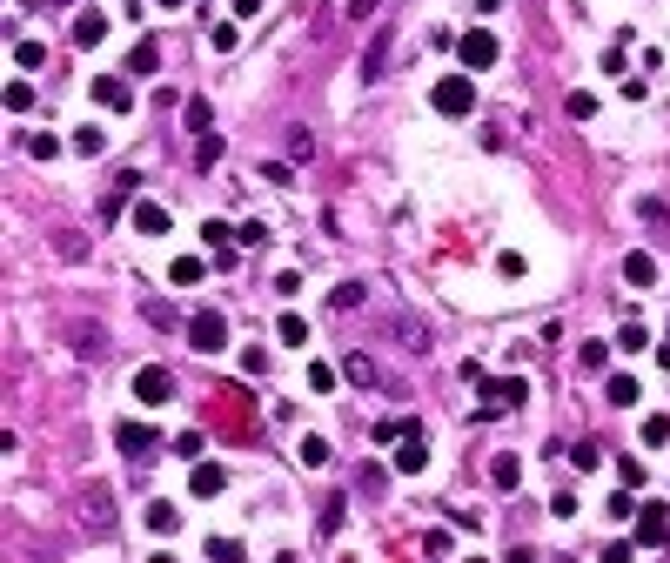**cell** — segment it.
I'll use <instances>...</instances> for the list:
<instances>
[{
  "label": "cell",
  "mask_w": 670,
  "mask_h": 563,
  "mask_svg": "<svg viewBox=\"0 0 670 563\" xmlns=\"http://www.w3.org/2000/svg\"><path fill=\"white\" fill-rule=\"evenodd\" d=\"M476 416H510V409H523L529 403V383L523 375H483V383H476Z\"/></svg>",
  "instance_id": "obj_1"
},
{
  "label": "cell",
  "mask_w": 670,
  "mask_h": 563,
  "mask_svg": "<svg viewBox=\"0 0 670 563\" xmlns=\"http://www.w3.org/2000/svg\"><path fill=\"white\" fill-rule=\"evenodd\" d=\"M429 108L436 114H476V74L462 67V74H442L436 88H429Z\"/></svg>",
  "instance_id": "obj_2"
},
{
  "label": "cell",
  "mask_w": 670,
  "mask_h": 563,
  "mask_svg": "<svg viewBox=\"0 0 670 563\" xmlns=\"http://www.w3.org/2000/svg\"><path fill=\"white\" fill-rule=\"evenodd\" d=\"M456 61L470 67V74L496 67V61H503V41H496V27H470V34H456Z\"/></svg>",
  "instance_id": "obj_3"
},
{
  "label": "cell",
  "mask_w": 670,
  "mask_h": 563,
  "mask_svg": "<svg viewBox=\"0 0 670 563\" xmlns=\"http://www.w3.org/2000/svg\"><path fill=\"white\" fill-rule=\"evenodd\" d=\"M188 349L221 355V349H228V315H221V309H195V315H188Z\"/></svg>",
  "instance_id": "obj_4"
},
{
  "label": "cell",
  "mask_w": 670,
  "mask_h": 563,
  "mask_svg": "<svg viewBox=\"0 0 670 563\" xmlns=\"http://www.w3.org/2000/svg\"><path fill=\"white\" fill-rule=\"evenodd\" d=\"M637 543L644 550H664L670 543V503H637Z\"/></svg>",
  "instance_id": "obj_5"
},
{
  "label": "cell",
  "mask_w": 670,
  "mask_h": 563,
  "mask_svg": "<svg viewBox=\"0 0 670 563\" xmlns=\"http://www.w3.org/2000/svg\"><path fill=\"white\" fill-rule=\"evenodd\" d=\"M168 396H175V375H168L161 363H141V369H134V403H168Z\"/></svg>",
  "instance_id": "obj_6"
},
{
  "label": "cell",
  "mask_w": 670,
  "mask_h": 563,
  "mask_svg": "<svg viewBox=\"0 0 670 563\" xmlns=\"http://www.w3.org/2000/svg\"><path fill=\"white\" fill-rule=\"evenodd\" d=\"M389 463H396L403 476H422V470H429V450H422V430H416V422L403 430V442H396V456H389Z\"/></svg>",
  "instance_id": "obj_7"
},
{
  "label": "cell",
  "mask_w": 670,
  "mask_h": 563,
  "mask_svg": "<svg viewBox=\"0 0 670 563\" xmlns=\"http://www.w3.org/2000/svg\"><path fill=\"white\" fill-rule=\"evenodd\" d=\"M67 41H74V47H101V41H108V14L81 7L74 21H67Z\"/></svg>",
  "instance_id": "obj_8"
},
{
  "label": "cell",
  "mask_w": 670,
  "mask_h": 563,
  "mask_svg": "<svg viewBox=\"0 0 670 563\" xmlns=\"http://www.w3.org/2000/svg\"><path fill=\"white\" fill-rule=\"evenodd\" d=\"M67 148H74L81 161L108 155V128H101V121H81V128H67Z\"/></svg>",
  "instance_id": "obj_9"
},
{
  "label": "cell",
  "mask_w": 670,
  "mask_h": 563,
  "mask_svg": "<svg viewBox=\"0 0 670 563\" xmlns=\"http://www.w3.org/2000/svg\"><path fill=\"white\" fill-rule=\"evenodd\" d=\"M94 101H101L108 114H128V108H134V88H128L121 74H101V81H94Z\"/></svg>",
  "instance_id": "obj_10"
},
{
  "label": "cell",
  "mask_w": 670,
  "mask_h": 563,
  "mask_svg": "<svg viewBox=\"0 0 670 563\" xmlns=\"http://www.w3.org/2000/svg\"><path fill=\"white\" fill-rule=\"evenodd\" d=\"M624 282H630V288H657V255H650V248H630V255H624Z\"/></svg>",
  "instance_id": "obj_11"
},
{
  "label": "cell",
  "mask_w": 670,
  "mask_h": 563,
  "mask_svg": "<svg viewBox=\"0 0 670 563\" xmlns=\"http://www.w3.org/2000/svg\"><path fill=\"white\" fill-rule=\"evenodd\" d=\"M188 490H195V497H221V490H228V470H221V463H195V470H188Z\"/></svg>",
  "instance_id": "obj_12"
},
{
  "label": "cell",
  "mask_w": 670,
  "mask_h": 563,
  "mask_svg": "<svg viewBox=\"0 0 670 563\" xmlns=\"http://www.w3.org/2000/svg\"><path fill=\"white\" fill-rule=\"evenodd\" d=\"M114 442H121V456H148L154 430H148V422H114Z\"/></svg>",
  "instance_id": "obj_13"
},
{
  "label": "cell",
  "mask_w": 670,
  "mask_h": 563,
  "mask_svg": "<svg viewBox=\"0 0 670 563\" xmlns=\"http://www.w3.org/2000/svg\"><path fill=\"white\" fill-rule=\"evenodd\" d=\"M201 276H209V262H201V255H175V262H168V282H175V288H195Z\"/></svg>",
  "instance_id": "obj_14"
},
{
  "label": "cell",
  "mask_w": 670,
  "mask_h": 563,
  "mask_svg": "<svg viewBox=\"0 0 670 563\" xmlns=\"http://www.w3.org/2000/svg\"><path fill=\"white\" fill-rule=\"evenodd\" d=\"M383 67H389V27H375V41L363 54V81H383Z\"/></svg>",
  "instance_id": "obj_15"
},
{
  "label": "cell",
  "mask_w": 670,
  "mask_h": 563,
  "mask_svg": "<svg viewBox=\"0 0 670 563\" xmlns=\"http://www.w3.org/2000/svg\"><path fill=\"white\" fill-rule=\"evenodd\" d=\"M134 228H141V235H168V209H161V201H134Z\"/></svg>",
  "instance_id": "obj_16"
},
{
  "label": "cell",
  "mask_w": 670,
  "mask_h": 563,
  "mask_svg": "<svg viewBox=\"0 0 670 563\" xmlns=\"http://www.w3.org/2000/svg\"><path fill=\"white\" fill-rule=\"evenodd\" d=\"M148 530H154V537H175V530H181V510H175V503H148Z\"/></svg>",
  "instance_id": "obj_17"
},
{
  "label": "cell",
  "mask_w": 670,
  "mask_h": 563,
  "mask_svg": "<svg viewBox=\"0 0 670 563\" xmlns=\"http://www.w3.org/2000/svg\"><path fill=\"white\" fill-rule=\"evenodd\" d=\"M275 335H282L288 349H302V343H308V322H302L296 309H282V322H275Z\"/></svg>",
  "instance_id": "obj_18"
},
{
  "label": "cell",
  "mask_w": 670,
  "mask_h": 563,
  "mask_svg": "<svg viewBox=\"0 0 670 563\" xmlns=\"http://www.w3.org/2000/svg\"><path fill=\"white\" fill-rule=\"evenodd\" d=\"M302 463H308V470H329V463H335V450H329L322 436H302Z\"/></svg>",
  "instance_id": "obj_19"
},
{
  "label": "cell",
  "mask_w": 670,
  "mask_h": 563,
  "mask_svg": "<svg viewBox=\"0 0 670 563\" xmlns=\"http://www.w3.org/2000/svg\"><path fill=\"white\" fill-rule=\"evenodd\" d=\"M41 61H47V47H41V41H14V67H21V74H34Z\"/></svg>",
  "instance_id": "obj_20"
},
{
  "label": "cell",
  "mask_w": 670,
  "mask_h": 563,
  "mask_svg": "<svg viewBox=\"0 0 670 563\" xmlns=\"http://www.w3.org/2000/svg\"><path fill=\"white\" fill-rule=\"evenodd\" d=\"M610 403H617V409H630V403H637V375H624V369H617V375H610Z\"/></svg>",
  "instance_id": "obj_21"
},
{
  "label": "cell",
  "mask_w": 670,
  "mask_h": 563,
  "mask_svg": "<svg viewBox=\"0 0 670 563\" xmlns=\"http://www.w3.org/2000/svg\"><path fill=\"white\" fill-rule=\"evenodd\" d=\"M490 476H496V490H517V483H523V463H517V456H496Z\"/></svg>",
  "instance_id": "obj_22"
},
{
  "label": "cell",
  "mask_w": 670,
  "mask_h": 563,
  "mask_svg": "<svg viewBox=\"0 0 670 563\" xmlns=\"http://www.w3.org/2000/svg\"><path fill=\"white\" fill-rule=\"evenodd\" d=\"M335 363H308V389H316V396H329V389H335Z\"/></svg>",
  "instance_id": "obj_23"
},
{
  "label": "cell",
  "mask_w": 670,
  "mask_h": 563,
  "mask_svg": "<svg viewBox=\"0 0 670 563\" xmlns=\"http://www.w3.org/2000/svg\"><path fill=\"white\" fill-rule=\"evenodd\" d=\"M670 442V416H644V450H664Z\"/></svg>",
  "instance_id": "obj_24"
},
{
  "label": "cell",
  "mask_w": 670,
  "mask_h": 563,
  "mask_svg": "<svg viewBox=\"0 0 670 563\" xmlns=\"http://www.w3.org/2000/svg\"><path fill=\"white\" fill-rule=\"evenodd\" d=\"M21 141H27V155H34V161H54V155H61L54 134H21Z\"/></svg>",
  "instance_id": "obj_25"
},
{
  "label": "cell",
  "mask_w": 670,
  "mask_h": 563,
  "mask_svg": "<svg viewBox=\"0 0 670 563\" xmlns=\"http://www.w3.org/2000/svg\"><path fill=\"white\" fill-rule=\"evenodd\" d=\"M134 74H154V67H161V47H154V41H141V47H134Z\"/></svg>",
  "instance_id": "obj_26"
},
{
  "label": "cell",
  "mask_w": 670,
  "mask_h": 563,
  "mask_svg": "<svg viewBox=\"0 0 670 563\" xmlns=\"http://www.w3.org/2000/svg\"><path fill=\"white\" fill-rule=\"evenodd\" d=\"M34 108V88L27 81H7V114H27Z\"/></svg>",
  "instance_id": "obj_27"
},
{
  "label": "cell",
  "mask_w": 670,
  "mask_h": 563,
  "mask_svg": "<svg viewBox=\"0 0 670 563\" xmlns=\"http://www.w3.org/2000/svg\"><path fill=\"white\" fill-rule=\"evenodd\" d=\"M577 363H583V369H604V363H610V343H583Z\"/></svg>",
  "instance_id": "obj_28"
},
{
  "label": "cell",
  "mask_w": 670,
  "mask_h": 563,
  "mask_svg": "<svg viewBox=\"0 0 670 563\" xmlns=\"http://www.w3.org/2000/svg\"><path fill=\"white\" fill-rule=\"evenodd\" d=\"M209 557L215 563H235V557H242V543H235V537H209Z\"/></svg>",
  "instance_id": "obj_29"
},
{
  "label": "cell",
  "mask_w": 670,
  "mask_h": 563,
  "mask_svg": "<svg viewBox=\"0 0 670 563\" xmlns=\"http://www.w3.org/2000/svg\"><path fill=\"white\" fill-rule=\"evenodd\" d=\"M201 242H215V248H228V242H235V228H228V221H201Z\"/></svg>",
  "instance_id": "obj_30"
},
{
  "label": "cell",
  "mask_w": 670,
  "mask_h": 563,
  "mask_svg": "<svg viewBox=\"0 0 670 563\" xmlns=\"http://www.w3.org/2000/svg\"><path fill=\"white\" fill-rule=\"evenodd\" d=\"M355 302H363V282H342L335 296H329V309H355Z\"/></svg>",
  "instance_id": "obj_31"
},
{
  "label": "cell",
  "mask_w": 670,
  "mask_h": 563,
  "mask_svg": "<svg viewBox=\"0 0 670 563\" xmlns=\"http://www.w3.org/2000/svg\"><path fill=\"white\" fill-rule=\"evenodd\" d=\"M209 47H215V54H235V47H242V34H235V27H215Z\"/></svg>",
  "instance_id": "obj_32"
},
{
  "label": "cell",
  "mask_w": 670,
  "mask_h": 563,
  "mask_svg": "<svg viewBox=\"0 0 670 563\" xmlns=\"http://www.w3.org/2000/svg\"><path fill=\"white\" fill-rule=\"evenodd\" d=\"M610 517H617V523H624V517H637V497H630V483L610 497Z\"/></svg>",
  "instance_id": "obj_33"
},
{
  "label": "cell",
  "mask_w": 670,
  "mask_h": 563,
  "mask_svg": "<svg viewBox=\"0 0 670 563\" xmlns=\"http://www.w3.org/2000/svg\"><path fill=\"white\" fill-rule=\"evenodd\" d=\"M342 510H349V497H335L329 510H322V537H335V530H342Z\"/></svg>",
  "instance_id": "obj_34"
},
{
  "label": "cell",
  "mask_w": 670,
  "mask_h": 563,
  "mask_svg": "<svg viewBox=\"0 0 670 563\" xmlns=\"http://www.w3.org/2000/svg\"><path fill=\"white\" fill-rule=\"evenodd\" d=\"M570 114H577V121H590V114H597V94L577 88V94H570Z\"/></svg>",
  "instance_id": "obj_35"
},
{
  "label": "cell",
  "mask_w": 670,
  "mask_h": 563,
  "mask_svg": "<svg viewBox=\"0 0 670 563\" xmlns=\"http://www.w3.org/2000/svg\"><path fill=\"white\" fill-rule=\"evenodd\" d=\"M175 456H188V463H195V456H201V430H181V436H175Z\"/></svg>",
  "instance_id": "obj_36"
},
{
  "label": "cell",
  "mask_w": 670,
  "mask_h": 563,
  "mask_svg": "<svg viewBox=\"0 0 670 563\" xmlns=\"http://www.w3.org/2000/svg\"><path fill=\"white\" fill-rule=\"evenodd\" d=\"M617 483H630V490L644 483V463H637V456H624V463H617Z\"/></svg>",
  "instance_id": "obj_37"
},
{
  "label": "cell",
  "mask_w": 670,
  "mask_h": 563,
  "mask_svg": "<svg viewBox=\"0 0 670 563\" xmlns=\"http://www.w3.org/2000/svg\"><path fill=\"white\" fill-rule=\"evenodd\" d=\"M617 343H624V349H644V343H650V329H644V322H624V335H617Z\"/></svg>",
  "instance_id": "obj_38"
},
{
  "label": "cell",
  "mask_w": 670,
  "mask_h": 563,
  "mask_svg": "<svg viewBox=\"0 0 670 563\" xmlns=\"http://www.w3.org/2000/svg\"><path fill=\"white\" fill-rule=\"evenodd\" d=\"M570 463H577V470H597L604 456H597V442H577V450H570Z\"/></svg>",
  "instance_id": "obj_39"
},
{
  "label": "cell",
  "mask_w": 670,
  "mask_h": 563,
  "mask_svg": "<svg viewBox=\"0 0 670 563\" xmlns=\"http://www.w3.org/2000/svg\"><path fill=\"white\" fill-rule=\"evenodd\" d=\"M215 155H221V134H209V128H201V148H195V161H201V168H209Z\"/></svg>",
  "instance_id": "obj_40"
},
{
  "label": "cell",
  "mask_w": 670,
  "mask_h": 563,
  "mask_svg": "<svg viewBox=\"0 0 670 563\" xmlns=\"http://www.w3.org/2000/svg\"><path fill=\"white\" fill-rule=\"evenodd\" d=\"M375 7H383V0H349V21H369Z\"/></svg>",
  "instance_id": "obj_41"
},
{
  "label": "cell",
  "mask_w": 670,
  "mask_h": 563,
  "mask_svg": "<svg viewBox=\"0 0 670 563\" xmlns=\"http://www.w3.org/2000/svg\"><path fill=\"white\" fill-rule=\"evenodd\" d=\"M154 7H181V0H154Z\"/></svg>",
  "instance_id": "obj_42"
}]
</instances>
